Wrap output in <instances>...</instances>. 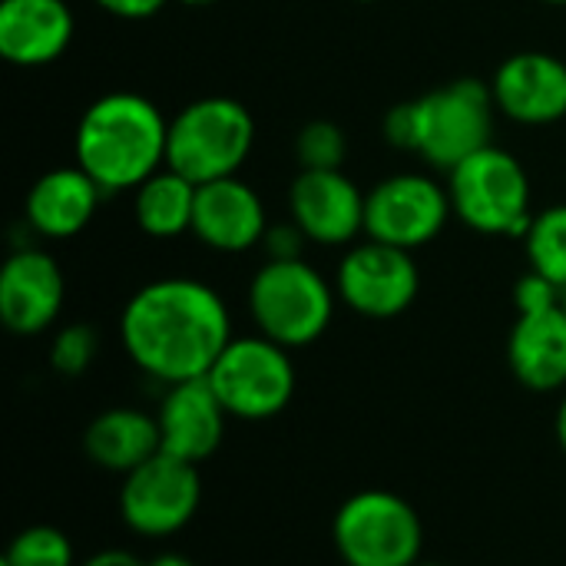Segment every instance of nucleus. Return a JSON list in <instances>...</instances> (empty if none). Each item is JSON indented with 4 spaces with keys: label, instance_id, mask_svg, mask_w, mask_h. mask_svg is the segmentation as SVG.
Instances as JSON below:
<instances>
[{
    "label": "nucleus",
    "instance_id": "33",
    "mask_svg": "<svg viewBox=\"0 0 566 566\" xmlns=\"http://www.w3.org/2000/svg\"><path fill=\"white\" fill-rule=\"evenodd\" d=\"M179 3H186V7H212L219 0H179Z\"/></svg>",
    "mask_w": 566,
    "mask_h": 566
},
{
    "label": "nucleus",
    "instance_id": "25",
    "mask_svg": "<svg viewBox=\"0 0 566 566\" xmlns=\"http://www.w3.org/2000/svg\"><path fill=\"white\" fill-rule=\"evenodd\" d=\"M99 352V335L93 325H63L50 342V368L63 378H80L90 371Z\"/></svg>",
    "mask_w": 566,
    "mask_h": 566
},
{
    "label": "nucleus",
    "instance_id": "19",
    "mask_svg": "<svg viewBox=\"0 0 566 566\" xmlns=\"http://www.w3.org/2000/svg\"><path fill=\"white\" fill-rule=\"evenodd\" d=\"M507 365L527 391L537 395L566 391L564 305L537 315H517L507 338Z\"/></svg>",
    "mask_w": 566,
    "mask_h": 566
},
{
    "label": "nucleus",
    "instance_id": "29",
    "mask_svg": "<svg viewBox=\"0 0 566 566\" xmlns=\"http://www.w3.org/2000/svg\"><path fill=\"white\" fill-rule=\"evenodd\" d=\"M99 10L119 17V20H149L153 13H159L169 0H93Z\"/></svg>",
    "mask_w": 566,
    "mask_h": 566
},
{
    "label": "nucleus",
    "instance_id": "9",
    "mask_svg": "<svg viewBox=\"0 0 566 566\" xmlns=\"http://www.w3.org/2000/svg\"><path fill=\"white\" fill-rule=\"evenodd\" d=\"M202 504L199 464L172 454H156L119 484V521L146 541L176 537L186 531Z\"/></svg>",
    "mask_w": 566,
    "mask_h": 566
},
{
    "label": "nucleus",
    "instance_id": "28",
    "mask_svg": "<svg viewBox=\"0 0 566 566\" xmlns=\"http://www.w3.org/2000/svg\"><path fill=\"white\" fill-rule=\"evenodd\" d=\"M385 139H388V146H395V149L415 153V146H418L415 99L398 103V106H391V109H388V116H385Z\"/></svg>",
    "mask_w": 566,
    "mask_h": 566
},
{
    "label": "nucleus",
    "instance_id": "8",
    "mask_svg": "<svg viewBox=\"0 0 566 566\" xmlns=\"http://www.w3.org/2000/svg\"><path fill=\"white\" fill-rule=\"evenodd\" d=\"M494 113L497 103L491 83L471 76L451 80L448 86H438L415 99V119H418L415 153L424 156V163H431L434 169L451 172L458 163L491 146Z\"/></svg>",
    "mask_w": 566,
    "mask_h": 566
},
{
    "label": "nucleus",
    "instance_id": "21",
    "mask_svg": "<svg viewBox=\"0 0 566 566\" xmlns=\"http://www.w3.org/2000/svg\"><path fill=\"white\" fill-rule=\"evenodd\" d=\"M196 189H199L196 182H189L176 169L163 166L133 192L136 226L149 239H179L182 232H192Z\"/></svg>",
    "mask_w": 566,
    "mask_h": 566
},
{
    "label": "nucleus",
    "instance_id": "6",
    "mask_svg": "<svg viewBox=\"0 0 566 566\" xmlns=\"http://www.w3.org/2000/svg\"><path fill=\"white\" fill-rule=\"evenodd\" d=\"M332 544L345 566H415L424 551V524L401 494L371 488L342 501Z\"/></svg>",
    "mask_w": 566,
    "mask_h": 566
},
{
    "label": "nucleus",
    "instance_id": "36",
    "mask_svg": "<svg viewBox=\"0 0 566 566\" xmlns=\"http://www.w3.org/2000/svg\"><path fill=\"white\" fill-rule=\"evenodd\" d=\"M564 312H566V289H564Z\"/></svg>",
    "mask_w": 566,
    "mask_h": 566
},
{
    "label": "nucleus",
    "instance_id": "18",
    "mask_svg": "<svg viewBox=\"0 0 566 566\" xmlns=\"http://www.w3.org/2000/svg\"><path fill=\"white\" fill-rule=\"evenodd\" d=\"M99 199L103 189L80 166H60L30 186L23 219L43 239H73L90 226Z\"/></svg>",
    "mask_w": 566,
    "mask_h": 566
},
{
    "label": "nucleus",
    "instance_id": "22",
    "mask_svg": "<svg viewBox=\"0 0 566 566\" xmlns=\"http://www.w3.org/2000/svg\"><path fill=\"white\" fill-rule=\"evenodd\" d=\"M521 242H524L531 269L566 289V206H551L544 212H534L531 229Z\"/></svg>",
    "mask_w": 566,
    "mask_h": 566
},
{
    "label": "nucleus",
    "instance_id": "10",
    "mask_svg": "<svg viewBox=\"0 0 566 566\" xmlns=\"http://www.w3.org/2000/svg\"><path fill=\"white\" fill-rule=\"evenodd\" d=\"M335 292L355 315L385 322L415 305L421 292V272L408 249L365 239L345 249L335 272Z\"/></svg>",
    "mask_w": 566,
    "mask_h": 566
},
{
    "label": "nucleus",
    "instance_id": "32",
    "mask_svg": "<svg viewBox=\"0 0 566 566\" xmlns=\"http://www.w3.org/2000/svg\"><path fill=\"white\" fill-rule=\"evenodd\" d=\"M554 431H557V444H560V451L566 454V391H564V398H560V408H557V421H554Z\"/></svg>",
    "mask_w": 566,
    "mask_h": 566
},
{
    "label": "nucleus",
    "instance_id": "27",
    "mask_svg": "<svg viewBox=\"0 0 566 566\" xmlns=\"http://www.w3.org/2000/svg\"><path fill=\"white\" fill-rule=\"evenodd\" d=\"M305 235L302 229L289 219L282 226H269L265 239H262V249H265V262H289V259H302V249H305Z\"/></svg>",
    "mask_w": 566,
    "mask_h": 566
},
{
    "label": "nucleus",
    "instance_id": "11",
    "mask_svg": "<svg viewBox=\"0 0 566 566\" xmlns=\"http://www.w3.org/2000/svg\"><path fill=\"white\" fill-rule=\"evenodd\" d=\"M451 216L448 186L424 172H395L365 192V235L408 252L434 242Z\"/></svg>",
    "mask_w": 566,
    "mask_h": 566
},
{
    "label": "nucleus",
    "instance_id": "37",
    "mask_svg": "<svg viewBox=\"0 0 566 566\" xmlns=\"http://www.w3.org/2000/svg\"><path fill=\"white\" fill-rule=\"evenodd\" d=\"M0 566H10V564H7V560H0Z\"/></svg>",
    "mask_w": 566,
    "mask_h": 566
},
{
    "label": "nucleus",
    "instance_id": "23",
    "mask_svg": "<svg viewBox=\"0 0 566 566\" xmlns=\"http://www.w3.org/2000/svg\"><path fill=\"white\" fill-rule=\"evenodd\" d=\"M3 560L10 566H76V551L63 531L33 524L10 541Z\"/></svg>",
    "mask_w": 566,
    "mask_h": 566
},
{
    "label": "nucleus",
    "instance_id": "20",
    "mask_svg": "<svg viewBox=\"0 0 566 566\" xmlns=\"http://www.w3.org/2000/svg\"><path fill=\"white\" fill-rule=\"evenodd\" d=\"M83 451L99 471L126 478L163 451L159 421L156 415L139 408H109L90 421L83 434Z\"/></svg>",
    "mask_w": 566,
    "mask_h": 566
},
{
    "label": "nucleus",
    "instance_id": "12",
    "mask_svg": "<svg viewBox=\"0 0 566 566\" xmlns=\"http://www.w3.org/2000/svg\"><path fill=\"white\" fill-rule=\"evenodd\" d=\"M289 216L315 245H355L365 232V192L342 169H302L289 186Z\"/></svg>",
    "mask_w": 566,
    "mask_h": 566
},
{
    "label": "nucleus",
    "instance_id": "3",
    "mask_svg": "<svg viewBox=\"0 0 566 566\" xmlns=\"http://www.w3.org/2000/svg\"><path fill=\"white\" fill-rule=\"evenodd\" d=\"M255 146V119L232 96H202L169 119L166 166L196 186L239 176Z\"/></svg>",
    "mask_w": 566,
    "mask_h": 566
},
{
    "label": "nucleus",
    "instance_id": "16",
    "mask_svg": "<svg viewBox=\"0 0 566 566\" xmlns=\"http://www.w3.org/2000/svg\"><path fill=\"white\" fill-rule=\"evenodd\" d=\"M269 232V216L262 196L239 176L216 179L196 189L192 235L216 252L235 255L262 245Z\"/></svg>",
    "mask_w": 566,
    "mask_h": 566
},
{
    "label": "nucleus",
    "instance_id": "13",
    "mask_svg": "<svg viewBox=\"0 0 566 566\" xmlns=\"http://www.w3.org/2000/svg\"><path fill=\"white\" fill-rule=\"evenodd\" d=\"M66 282L43 249H17L0 269V322L10 335L33 338L53 328L63 312Z\"/></svg>",
    "mask_w": 566,
    "mask_h": 566
},
{
    "label": "nucleus",
    "instance_id": "2",
    "mask_svg": "<svg viewBox=\"0 0 566 566\" xmlns=\"http://www.w3.org/2000/svg\"><path fill=\"white\" fill-rule=\"evenodd\" d=\"M169 119L139 93H106L93 99L73 136L76 166L103 189V196L136 192L166 166Z\"/></svg>",
    "mask_w": 566,
    "mask_h": 566
},
{
    "label": "nucleus",
    "instance_id": "17",
    "mask_svg": "<svg viewBox=\"0 0 566 566\" xmlns=\"http://www.w3.org/2000/svg\"><path fill=\"white\" fill-rule=\"evenodd\" d=\"M76 20L66 0H3L0 3V56L33 70L60 60L73 43Z\"/></svg>",
    "mask_w": 566,
    "mask_h": 566
},
{
    "label": "nucleus",
    "instance_id": "30",
    "mask_svg": "<svg viewBox=\"0 0 566 566\" xmlns=\"http://www.w3.org/2000/svg\"><path fill=\"white\" fill-rule=\"evenodd\" d=\"M80 566H146V560H139L133 551H119V547H113V551H99V554L86 557Z\"/></svg>",
    "mask_w": 566,
    "mask_h": 566
},
{
    "label": "nucleus",
    "instance_id": "34",
    "mask_svg": "<svg viewBox=\"0 0 566 566\" xmlns=\"http://www.w3.org/2000/svg\"><path fill=\"white\" fill-rule=\"evenodd\" d=\"M544 3H554V7H566V0H544Z\"/></svg>",
    "mask_w": 566,
    "mask_h": 566
},
{
    "label": "nucleus",
    "instance_id": "14",
    "mask_svg": "<svg viewBox=\"0 0 566 566\" xmlns=\"http://www.w3.org/2000/svg\"><path fill=\"white\" fill-rule=\"evenodd\" d=\"M497 113L521 126H551L566 116V63L554 53L524 50L507 56L491 80Z\"/></svg>",
    "mask_w": 566,
    "mask_h": 566
},
{
    "label": "nucleus",
    "instance_id": "4",
    "mask_svg": "<svg viewBox=\"0 0 566 566\" xmlns=\"http://www.w3.org/2000/svg\"><path fill=\"white\" fill-rule=\"evenodd\" d=\"M335 285L305 259L265 262L249 282V315L259 335L282 348L315 345L335 318Z\"/></svg>",
    "mask_w": 566,
    "mask_h": 566
},
{
    "label": "nucleus",
    "instance_id": "5",
    "mask_svg": "<svg viewBox=\"0 0 566 566\" xmlns=\"http://www.w3.org/2000/svg\"><path fill=\"white\" fill-rule=\"evenodd\" d=\"M454 216L481 235L524 239L531 229V176L501 146H484L448 172Z\"/></svg>",
    "mask_w": 566,
    "mask_h": 566
},
{
    "label": "nucleus",
    "instance_id": "1",
    "mask_svg": "<svg viewBox=\"0 0 566 566\" xmlns=\"http://www.w3.org/2000/svg\"><path fill=\"white\" fill-rule=\"evenodd\" d=\"M232 338V315L222 295L186 275L143 285L119 315L126 358L163 388L206 378Z\"/></svg>",
    "mask_w": 566,
    "mask_h": 566
},
{
    "label": "nucleus",
    "instance_id": "15",
    "mask_svg": "<svg viewBox=\"0 0 566 566\" xmlns=\"http://www.w3.org/2000/svg\"><path fill=\"white\" fill-rule=\"evenodd\" d=\"M156 421H159L163 454H172L189 464H202L219 451L229 415L216 398L209 378H192L163 388Z\"/></svg>",
    "mask_w": 566,
    "mask_h": 566
},
{
    "label": "nucleus",
    "instance_id": "31",
    "mask_svg": "<svg viewBox=\"0 0 566 566\" xmlns=\"http://www.w3.org/2000/svg\"><path fill=\"white\" fill-rule=\"evenodd\" d=\"M146 566H196L186 554H172V551H166V554H156L153 560H146Z\"/></svg>",
    "mask_w": 566,
    "mask_h": 566
},
{
    "label": "nucleus",
    "instance_id": "24",
    "mask_svg": "<svg viewBox=\"0 0 566 566\" xmlns=\"http://www.w3.org/2000/svg\"><path fill=\"white\" fill-rule=\"evenodd\" d=\"M348 153V139L338 123L312 119L295 136V156L302 169H342Z\"/></svg>",
    "mask_w": 566,
    "mask_h": 566
},
{
    "label": "nucleus",
    "instance_id": "7",
    "mask_svg": "<svg viewBox=\"0 0 566 566\" xmlns=\"http://www.w3.org/2000/svg\"><path fill=\"white\" fill-rule=\"evenodd\" d=\"M206 378L235 421L279 418L292 405L298 385L292 352L259 332L232 338Z\"/></svg>",
    "mask_w": 566,
    "mask_h": 566
},
{
    "label": "nucleus",
    "instance_id": "26",
    "mask_svg": "<svg viewBox=\"0 0 566 566\" xmlns=\"http://www.w3.org/2000/svg\"><path fill=\"white\" fill-rule=\"evenodd\" d=\"M514 305H517V315L551 312V308L564 305V289L557 282H551L547 275L527 269L514 285Z\"/></svg>",
    "mask_w": 566,
    "mask_h": 566
},
{
    "label": "nucleus",
    "instance_id": "35",
    "mask_svg": "<svg viewBox=\"0 0 566 566\" xmlns=\"http://www.w3.org/2000/svg\"><path fill=\"white\" fill-rule=\"evenodd\" d=\"M415 566H444V564H431V560H418Z\"/></svg>",
    "mask_w": 566,
    "mask_h": 566
}]
</instances>
